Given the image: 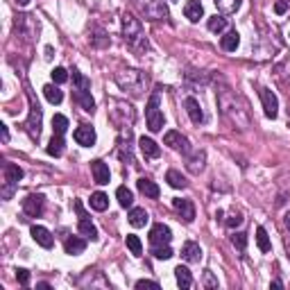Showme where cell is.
<instances>
[{
  "instance_id": "obj_1",
  "label": "cell",
  "mask_w": 290,
  "mask_h": 290,
  "mask_svg": "<svg viewBox=\"0 0 290 290\" xmlns=\"http://www.w3.org/2000/svg\"><path fill=\"white\" fill-rule=\"evenodd\" d=\"M218 105H220V109H222V113H225V118L229 120L234 127H238V130H247L249 127L247 105H245V100L231 89V86L222 84L218 89Z\"/></svg>"
},
{
  "instance_id": "obj_2",
  "label": "cell",
  "mask_w": 290,
  "mask_h": 290,
  "mask_svg": "<svg viewBox=\"0 0 290 290\" xmlns=\"http://www.w3.org/2000/svg\"><path fill=\"white\" fill-rule=\"evenodd\" d=\"M123 36L127 46H132L134 50H148V41H145V34H143L141 21L130 12H125L123 16Z\"/></svg>"
},
{
  "instance_id": "obj_3",
  "label": "cell",
  "mask_w": 290,
  "mask_h": 290,
  "mask_svg": "<svg viewBox=\"0 0 290 290\" xmlns=\"http://www.w3.org/2000/svg\"><path fill=\"white\" fill-rule=\"evenodd\" d=\"M116 82H118L125 91L130 89L134 95H141L145 79H143V75L138 71H123V73H118V75H116Z\"/></svg>"
},
{
  "instance_id": "obj_4",
  "label": "cell",
  "mask_w": 290,
  "mask_h": 290,
  "mask_svg": "<svg viewBox=\"0 0 290 290\" xmlns=\"http://www.w3.org/2000/svg\"><path fill=\"white\" fill-rule=\"evenodd\" d=\"M145 120H148V130L150 132H161L163 130V113L159 109V98L152 95L145 109Z\"/></svg>"
},
{
  "instance_id": "obj_5",
  "label": "cell",
  "mask_w": 290,
  "mask_h": 290,
  "mask_svg": "<svg viewBox=\"0 0 290 290\" xmlns=\"http://www.w3.org/2000/svg\"><path fill=\"white\" fill-rule=\"evenodd\" d=\"M138 7L150 21H166L168 18V7L161 0H138Z\"/></svg>"
},
{
  "instance_id": "obj_6",
  "label": "cell",
  "mask_w": 290,
  "mask_h": 290,
  "mask_svg": "<svg viewBox=\"0 0 290 290\" xmlns=\"http://www.w3.org/2000/svg\"><path fill=\"white\" fill-rule=\"evenodd\" d=\"M25 130H27V134L32 138H39V134H41V107L34 100L30 105V118L25 123Z\"/></svg>"
},
{
  "instance_id": "obj_7",
  "label": "cell",
  "mask_w": 290,
  "mask_h": 290,
  "mask_svg": "<svg viewBox=\"0 0 290 290\" xmlns=\"http://www.w3.org/2000/svg\"><path fill=\"white\" fill-rule=\"evenodd\" d=\"M172 240V231L168 225H163V222H159V225H154L152 229H150V243L157 247V245H168Z\"/></svg>"
},
{
  "instance_id": "obj_8",
  "label": "cell",
  "mask_w": 290,
  "mask_h": 290,
  "mask_svg": "<svg viewBox=\"0 0 290 290\" xmlns=\"http://www.w3.org/2000/svg\"><path fill=\"white\" fill-rule=\"evenodd\" d=\"M43 207H46L43 195H27L23 200V211L30 215V218H39V215L43 213Z\"/></svg>"
},
{
  "instance_id": "obj_9",
  "label": "cell",
  "mask_w": 290,
  "mask_h": 290,
  "mask_svg": "<svg viewBox=\"0 0 290 290\" xmlns=\"http://www.w3.org/2000/svg\"><path fill=\"white\" fill-rule=\"evenodd\" d=\"M261 100H263V109H265L267 118H277V113H279L277 95H274L270 89H261Z\"/></svg>"
},
{
  "instance_id": "obj_10",
  "label": "cell",
  "mask_w": 290,
  "mask_h": 290,
  "mask_svg": "<svg viewBox=\"0 0 290 290\" xmlns=\"http://www.w3.org/2000/svg\"><path fill=\"white\" fill-rule=\"evenodd\" d=\"M163 143H166L168 148H172V150H182L184 154H188V138L186 136H182L179 132H166V136H163Z\"/></svg>"
},
{
  "instance_id": "obj_11",
  "label": "cell",
  "mask_w": 290,
  "mask_h": 290,
  "mask_svg": "<svg viewBox=\"0 0 290 290\" xmlns=\"http://www.w3.org/2000/svg\"><path fill=\"white\" fill-rule=\"evenodd\" d=\"M73 136H75V141L79 143V145H84V148H91V145H95V138H98V136H95V130L91 127V125H79Z\"/></svg>"
},
{
  "instance_id": "obj_12",
  "label": "cell",
  "mask_w": 290,
  "mask_h": 290,
  "mask_svg": "<svg viewBox=\"0 0 290 290\" xmlns=\"http://www.w3.org/2000/svg\"><path fill=\"white\" fill-rule=\"evenodd\" d=\"M172 207L182 215L184 222H193V220H195V207H193L190 200H172Z\"/></svg>"
},
{
  "instance_id": "obj_13",
  "label": "cell",
  "mask_w": 290,
  "mask_h": 290,
  "mask_svg": "<svg viewBox=\"0 0 290 290\" xmlns=\"http://www.w3.org/2000/svg\"><path fill=\"white\" fill-rule=\"evenodd\" d=\"M30 234H32V238H34V243L36 245H41V247H46V249H50L53 247V234L46 229V227H41V225H34L30 229Z\"/></svg>"
},
{
  "instance_id": "obj_14",
  "label": "cell",
  "mask_w": 290,
  "mask_h": 290,
  "mask_svg": "<svg viewBox=\"0 0 290 290\" xmlns=\"http://www.w3.org/2000/svg\"><path fill=\"white\" fill-rule=\"evenodd\" d=\"M91 172H93V182L100 184V186H105V184H109V166L105 163V161H91Z\"/></svg>"
},
{
  "instance_id": "obj_15",
  "label": "cell",
  "mask_w": 290,
  "mask_h": 290,
  "mask_svg": "<svg viewBox=\"0 0 290 290\" xmlns=\"http://www.w3.org/2000/svg\"><path fill=\"white\" fill-rule=\"evenodd\" d=\"M184 14L188 18L190 23H197L202 16H204V7H202L200 0H188L186 5H184Z\"/></svg>"
},
{
  "instance_id": "obj_16",
  "label": "cell",
  "mask_w": 290,
  "mask_h": 290,
  "mask_svg": "<svg viewBox=\"0 0 290 290\" xmlns=\"http://www.w3.org/2000/svg\"><path fill=\"white\" fill-rule=\"evenodd\" d=\"M184 107H186V113H188V118L193 120L195 125H200L202 120H204V113H202V107H200V102H197L195 98H186V102H184Z\"/></svg>"
},
{
  "instance_id": "obj_17",
  "label": "cell",
  "mask_w": 290,
  "mask_h": 290,
  "mask_svg": "<svg viewBox=\"0 0 290 290\" xmlns=\"http://www.w3.org/2000/svg\"><path fill=\"white\" fill-rule=\"evenodd\" d=\"M64 249H66V254L79 256L84 249H86V240H84V238H77V236H71V238H66Z\"/></svg>"
},
{
  "instance_id": "obj_18",
  "label": "cell",
  "mask_w": 290,
  "mask_h": 290,
  "mask_svg": "<svg viewBox=\"0 0 290 290\" xmlns=\"http://www.w3.org/2000/svg\"><path fill=\"white\" fill-rule=\"evenodd\" d=\"M182 256L188 263H200V259H202V249H200V245L197 243H193V240H188V243H184V247H182Z\"/></svg>"
},
{
  "instance_id": "obj_19",
  "label": "cell",
  "mask_w": 290,
  "mask_h": 290,
  "mask_svg": "<svg viewBox=\"0 0 290 290\" xmlns=\"http://www.w3.org/2000/svg\"><path fill=\"white\" fill-rule=\"evenodd\" d=\"M127 218H130V225L132 227H145L148 225V211H145V209H141V207H132L130 209V215H127Z\"/></svg>"
},
{
  "instance_id": "obj_20",
  "label": "cell",
  "mask_w": 290,
  "mask_h": 290,
  "mask_svg": "<svg viewBox=\"0 0 290 290\" xmlns=\"http://www.w3.org/2000/svg\"><path fill=\"white\" fill-rule=\"evenodd\" d=\"M136 186H138V190H141L145 197H152V200H157V197H159V186H157L152 179L141 177V179L136 182Z\"/></svg>"
},
{
  "instance_id": "obj_21",
  "label": "cell",
  "mask_w": 290,
  "mask_h": 290,
  "mask_svg": "<svg viewBox=\"0 0 290 290\" xmlns=\"http://www.w3.org/2000/svg\"><path fill=\"white\" fill-rule=\"evenodd\" d=\"M138 145H141L143 154H145V157H150V159H157V157L161 154V148H159V145H157V143L152 141V138H148V136H141Z\"/></svg>"
},
{
  "instance_id": "obj_22",
  "label": "cell",
  "mask_w": 290,
  "mask_h": 290,
  "mask_svg": "<svg viewBox=\"0 0 290 290\" xmlns=\"http://www.w3.org/2000/svg\"><path fill=\"white\" fill-rule=\"evenodd\" d=\"M21 179H23V168H18L16 163H7L5 166V182L9 184V186H16Z\"/></svg>"
},
{
  "instance_id": "obj_23",
  "label": "cell",
  "mask_w": 290,
  "mask_h": 290,
  "mask_svg": "<svg viewBox=\"0 0 290 290\" xmlns=\"http://www.w3.org/2000/svg\"><path fill=\"white\" fill-rule=\"evenodd\" d=\"M46 150L50 157H61L64 154V138H61V134H53V138H50Z\"/></svg>"
},
{
  "instance_id": "obj_24",
  "label": "cell",
  "mask_w": 290,
  "mask_h": 290,
  "mask_svg": "<svg viewBox=\"0 0 290 290\" xmlns=\"http://www.w3.org/2000/svg\"><path fill=\"white\" fill-rule=\"evenodd\" d=\"M116 197H118V204L123 209H132V204H134V195H132V190L127 186H118Z\"/></svg>"
},
{
  "instance_id": "obj_25",
  "label": "cell",
  "mask_w": 290,
  "mask_h": 290,
  "mask_svg": "<svg viewBox=\"0 0 290 290\" xmlns=\"http://www.w3.org/2000/svg\"><path fill=\"white\" fill-rule=\"evenodd\" d=\"M238 43H240V36H238V32H227L222 39H220V46L225 48L227 53H234L238 48Z\"/></svg>"
},
{
  "instance_id": "obj_26",
  "label": "cell",
  "mask_w": 290,
  "mask_h": 290,
  "mask_svg": "<svg viewBox=\"0 0 290 290\" xmlns=\"http://www.w3.org/2000/svg\"><path fill=\"white\" fill-rule=\"evenodd\" d=\"M79 234H84L86 238H91V240H98V229H95V225L91 222L89 218H79Z\"/></svg>"
},
{
  "instance_id": "obj_27",
  "label": "cell",
  "mask_w": 290,
  "mask_h": 290,
  "mask_svg": "<svg viewBox=\"0 0 290 290\" xmlns=\"http://www.w3.org/2000/svg\"><path fill=\"white\" fill-rule=\"evenodd\" d=\"M75 100L82 105L84 111H93L95 109V102L91 98V91H75Z\"/></svg>"
},
{
  "instance_id": "obj_28",
  "label": "cell",
  "mask_w": 290,
  "mask_h": 290,
  "mask_svg": "<svg viewBox=\"0 0 290 290\" xmlns=\"http://www.w3.org/2000/svg\"><path fill=\"white\" fill-rule=\"evenodd\" d=\"M166 182L170 184L172 188H186V186H188V182H186V177H184L182 172H177V170H168V175H166Z\"/></svg>"
},
{
  "instance_id": "obj_29",
  "label": "cell",
  "mask_w": 290,
  "mask_h": 290,
  "mask_svg": "<svg viewBox=\"0 0 290 290\" xmlns=\"http://www.w3.org/2000/svg\"><path fill=\"white\" fill-rule=\"evenodd\" d=\"M43 95L48 98V102H53V105H59L61 100H64V93H61L54 84H48V86H43Z\"/></svg>"
},
{
  "instance_id": "obj_30",
  "label": "cell",
  "mask_w": 290,
  "mask_h": 290,
  "mask_svg": "<svg viewBox=\"0 0 290 290\" xmlns=\"http://www.w3.org/2000/svg\"><path fill=\"white\" fill-rule=\"evenodd\" d=\"M107 207H109V197L105 195V193H93L91 195V209H95V211H107Z\"/></svg>"
},
{
  "instance_id": "obj_31",
  "label": "cell",
  "mask_w": 290,
  "mask_h": 290,
  "mask_svg": "<svg viewBox=\"0 0 290 290\" xmlns=\"http://www.w3.org/2000/svg\"><path fill=\"white\" fill-rule=\"evenodd\" d=\"M213 2L222 14H234V12H238V7H240V0H213Z\"/></svg>"
},
{
  "instance_id": "obj_32",
  "label": "cell",
  "mask_w": 290,
  "mask_h": 290,
  "mask_svg": "<svg viewBox=\"0 0 290 290\" xmlns=\"http://www.w3.org/2000/svg\"><path fill=\"white\" fill-rule=\"evenodd\" d=\"M175 277H177V284L182 286V288H190V286H193V277H190L188 267H182V265H179L177 270H175Z\"/></svg>"
},
{
  "instance_id": "obj_33",
  "label": "cell",
  "mask_w": 290,
  "mask_h": 290,
  "mask_svg": "<svg viewBox=\"0 0 290 290\" xmlns=\"http://www.w3.org/2000/svg\"><path fill=\"white\" fill-rule=\"evenodd\" d=\"M256 243H259L261 252H270V249H272V245H270V238H267V231L263 229V227H259V229H256Z\"/></svg>"
},
{
  "instance_id": "obj_34",
  "label": "cell",
  "mask_w": 290,
  "mask_h": 290,
  "mask_svg": "<svg viewBox=\"0 0 290 290\" xmlns=\"http://www.w3.org/2000/svg\"><path fill=\"white\" fill-rule=\"evenodd\" d=\"M53 130H54V134H61V136H64V132L68 130V118H66L64 113H54Z\"/></svg>"
},
{
  "instance_id": "obj_35",
  "label": "cell",
  "mask_w": 290,
  "mask_h": 290,
  "mask_svg": "<svg viewBox=\"0 0 290 290\" xmlns=\"http://www.w3.org/2000/svg\"><path fill=\"white\" fill-rule=\"evenodd\" d=\"M73 82H75V91H89L91 89V82L79 71H73Z\"/></svg>"
},
{
  "instance_id": "obj_36",
  "label": "cell",
  "mask_w": 290,
  "mask_h": 290,
  "mask_svg": "<svg viewBox=\"0 0 290 290\" xmlns=\"http://www.w3.org/2000/svg\"><path fill=\"white\" fill-rule=\"evenodd\" d=\"M152 254H154V259L168 261V259H172V249L168 247V245H157V247L152 249Z\"/></svg>"
},
{
  "instance_id": "obj_37",
  "label": "cell",
  "mask_w": 290,
  "mask_h": 290,
  "mask_svg": "<svg viewBox=\"0 0 290 290\" xmlns=\"http://www.w3.org/2000/svg\"><path fill=\"white\" fill-rule=\"evenodd\" d=\"M227 27V18L222 16H211L209 18V30L211 32H222Z\"/></svg>"
},
{
  "instance_id": "obj_38",
  "label": "cell",
  "mask_w": 290,
  "mask_h": 290,
  "mask_svg": "<svg viewBox=\"0 0 290 290\" xmlns=\"http://www.w3.org/2000/svg\"><path fill=\"white\" fill-rule=\"evenodd\" d=\"M127 247H130V252L134 256L143 254V245H141V240H138V236H127Z\"/></svg>"
},
{
  "instance_id": "obj_39",
  "label": "cell",
  "mask_w": 290,
  "mask_h": 290,
  "mask_svg": "<svg viewBox=\"0 0 290 290\" xmlns=\"http://www.w3.org/2000/svg\"><path fill=\"white\" fill-rule=\"evenodd\" d=\"M231 243H234V247H238L240 252H243V249L247 247V234H243V231L234 234V236H231Z\"/></svg>"
},
{
  "instance_id": "obj_40",
  "label": "cell",
  "mask_w": 290,
  "mask_h": 290,
  "mask_svg": "<svg viewBox=\"0 0 290 290\" xmlns=\"http://www.w3.org/2000/svg\"><path fill=\"white\" fill-rule=\"evenodd\" d=\"M53 82H54V84L68 82V71H66V68H61V66H57V68L53 71Z\"/></svg>"
},
{
  "instance_id": "obj_41",
  "label": "cell",
  "mask_w": 290,
  "mask_h": 290,
  "mask_svg": "<svg viewBox=\"0 0 290 290\" xmlns=\"http://www.w3.org/2000/svg\"><path fill=\"white\" fill-rule=\"evenodd\" d=\"M16 279H18V284H21V286H27V284H30V272H27L25 267H18V270H16Z\"/></svg>"
},
{
  "instance_id": "obj_42",
  "label": "cell",
  "mask_w": 290,
  "mask_h": 290,
  "mask_svg": "<svg viewBox=\"0 0 290 290\" xmlns=\"http://www.w3.org/2000/svg\"><path fill=\"white\" fill-rule=\"evenodd\" d=\"M136 288L138 290H143V288H159V284H157V281H150V279H141V281H136Z\"/></svg>"
},
{
  "instance_id": "obj_43",
  "label": "cell",
  "mask_w": 290,
  "mask_h": 290,
  "mask_svg": "<svg viewBox=\"0 0 290 290\" xmlns=\"http://www.w3.org/2000/svg\"><path fill=\"white\" fill-rule=\"evenodd\" d=\"M240 222H243L240 213H234V215H229V218H227V227H231V229H234V227H238Z\"/></svg>"
},
{
  "instance_id": "obj_44",
  "label": "cell",
  "mask_w": 290,
  "mask_h": 290,
  "mask_svg": "<svg viewBox=\"0 0 290 290\" xmlns=\"http://www.w3.org/2000/svg\"><path fill=\"white\" fill-rule=\"evenodd\" d=\"M73 207H75V211L79 213V218H89V213H86V211H84V207H82V202H75Z\"/></svg>"
},
{
  "instance_id": "obj_45",
  "label": "cell",
  "mask_w": 290,
  "mask_h": 290,
  "mask_svg": "<svg viewBox=\"0 0 290 290\" xmlns=\"http://www.w3.org/2000/svg\"><path fill=\"white\" fill-rule=\"evenodd\" d=\"M286 9H288L286 2H277V5H274V12H277V14H286Z\"/></svg>"
},
{
  "instance_id": "obj_46",
  "label": "cell",
  "mask_w": 290,
  "mask_h": 290,
  "mask_svg": "<svg viewBox=\"0 0 290 290\" xmlns=\"http://www.w3.org/2000/svg\"><path fill=\"white\" fill-rule=\"evenodd\" d=\"M0 132H2V141H9V132H7V127H5V125H0Z\"/></svg>"
},
{
  "instance_id": "obj_47",
  "label": "cell",
  "mask_w": 290,
  "mask_h": 290,
  "mask_svg": "<svg viewBox=\"0 0 290 290\" xmlns=\"http://www.w3.org/2000/svg\"><path fill=\"white\" fill-rule=\"evenodd\" d=\"M36 288H41V290H48V288H50V284H46V281H43V284H36Z\"/></svg>"
},
{
  "instance_id": "obj_48",
  "label": "cell",
  "mask_w": 290,
  "mask_h": 290,
  "mask_svg": "<svg viewBox=\"0 0 290 290\" xmlns=\"http://www.w3.org/2000/svg\"><path fill=\"white\" fill-rule=\"evenodd\" d=\"M286 227L290 229V213H286Z\"/></svg>"
},
{
  "instance_id": "obj_49",
  "label": "cell",
  "mask_w": 290,
  "mask_h": 290,
  "mask_svg": "<svg viewBox=\"0 0 290 290\" xmlns=\"http://www.w3.org/2000/svg\"><path fill=\"white\" fill-rule=\"evenodd\" d=\"M30 0H16V5H27Z\"/></svg>"
},
{
  "instance_id": "obj_50",
  "label": "cell",
  "mask_w": 290,
  "mask_h": 290,
  "mask_svg": "<svg viewBox=\"0 0 290 290\" xmlns=\"http://www.w3.org/2000/svg\"><path fill=\"white\" fill-rule=\"evenodd\" d=\"M288 36H290V34H288Z\"/></svg>"
}]
</instances>
